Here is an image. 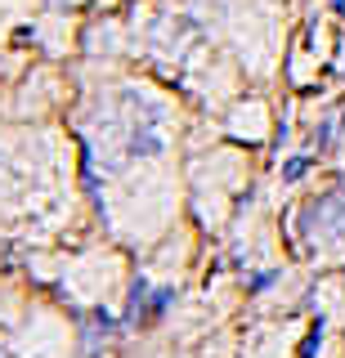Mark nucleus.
Returning a JSON list of instances; mask_svg holds the SVG:
<instances>
[{"label":"nucleus","mask_w":345,"mask_h":358,"mask_svg":"<svg viewBox=\"0 0 345 358\" xmlns=\"http://www.w3.org/2000/svg\"><path fill=\"white\" fill-rule=\"evenodd\" d=\"M305 171H309V162H305V157H296V162H287V166H283V175H287V179H300Z\"/></svg>","instance_id":"f257e3e1"}]
</instances>
